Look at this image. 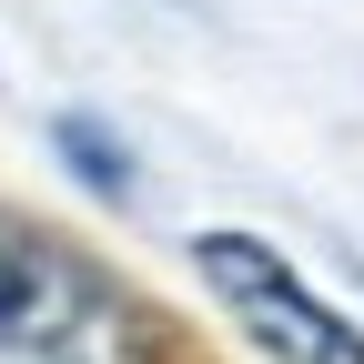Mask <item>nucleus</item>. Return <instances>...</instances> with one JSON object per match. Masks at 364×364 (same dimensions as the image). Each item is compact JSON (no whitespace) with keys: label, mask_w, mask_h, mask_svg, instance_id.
Instances as JSON below:
<instances>
[{"label":"nucleus","mask_w":364,"mask_h":364,"mask_svg":"<svg viewBox=\"0 0 364 364\" xmlns=\"http://www.w3.org/2000/svg\"><path fill=\"white\" fill-rule=\"evenodd\" d=\"M0 364H142V304L31 223H0Z\"/></svg>","instance_id":"obj_1"},{"label":"nucleus","mask_w":364,"mask_h":364,"mask_svg":"<svg viewBox=\"0 0 364 364\" xmlns=\"http://www.w3.org/2000/svg\"><path fill=\"white\" fill-rule=\"evenodd\" d=\"M193 263H203V284L233 304V324H243L273 364H364V334L344 324V314H324V294H314L273 243H253V233H203Z\"/></svg>","instance_id":"obj_2"}]
</instances>
